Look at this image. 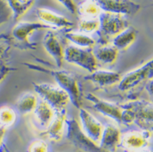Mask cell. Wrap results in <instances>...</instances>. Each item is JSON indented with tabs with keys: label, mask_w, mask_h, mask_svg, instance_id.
I'll use <instances>...</instances> for the list:
<instances>
[{
	"label": "cell",
	"mask_w": 153,
	"mask_h": 152,
	"mask_svg": "<svg viewBox=\"0 0 153 152\" xmlns=\"http://www.w3.org/2000/svg\"><path fill=\"white\" fill-rule=\"evenodd\" d=\"M72 14H76V4L74 0H56Z\"/></svg>",
	"instance_id": "cell-30"
},
{
	"label": "cell",
	"mask_w": 153,
	"mask_h": 152,
	"mask_svg": "<svg viewBox=\"0 0 153 152\" xmlns=\"http://www.w3.org/2000/svg\"><path fill=\"white\" fill-rule=\"evenodd\" d=\"M5 133H6V129L0 126V149L2 148V146H3V142Z\"/></svg>",
	"instance_id": "cell-31"
},
{
	"label": "cell",
	"mask_w": 153,
	"mask_h": 152,
	"mask_svg": "<svg viewBox=\"0 0 153 152\" xmlns=\"http://www.w3.org/2000/svg\"><path fill=\"white\" fill-rule=\"evenodd\" d=\"M138 152H152V151H151V150H149L147 147V148H144V149L140 150V151H138Z\"/></svg>",
	"instance_id": "cell-33"
},
{
	"label": "cell",
	"mask_w": 153,
	"mask_h": 152,
	"mask_svg": "<svg viewBox=\"0 0 153 152\" xmlns=\"http://www.w3.org/2000/svg\"><path fill=\"white\" fill-rule=\"evenodd\" d=\"M24 65L33 70L39 71L42 73H49L57 83L59 88L63 89L68 94L70 102L76 108L81 109L82 106V91L81 89L78 80L76 77V75L74 73L68 72L63 69H48L41 66L36 65H32L30 63H25Z\"/></svg>",
	"instance_id": "cell-1"
},
{
	"label": "cell",
	"mask_w": 153,
	"mask_h": 152,
	"mask_svg": "<svg viewBox=\"0 0 153 152\" xmlns=\"http://www.w3.org/2000/svg\"><path fill=\"white\" fill-rule=\"evenodd\" d=\"M102 10L99 6L96 0H82L76 4V14L80 18L95 19L99 18Z\"/></svg>",
	"instance_id": "cell-21"
},
{
	"label": "cell",
	"mask_w": 153,
	"mask_h": 152,
	"mask_svg": "<svg viewBox=\"0 0 153 152\" xmlns=\"http://www.w3.org/2000/svg\"><path fill=\"white\" fill-rule=\"evenodd\" d=\"M64 59L69 64L76 65L91 73L97 70V61L92 50L82 49L76 46H68L64 50Z\"/></svg>",
	"instance_id": "cell-5"
},
{
	"label": "cell",
	"mask_w": 153,
	"mask_h": 152,
	"mask_svg": "<svg viewBox=\"0 0 153 152\" xmlns=\"http://www.w3.org/2000/svg\"><path fill=\"white\" fill-rule=\"evenodd\" d=\"M65 37L68 41L73 42L76 46L82 49H92L95 46V40L87 34L81 32L68 31L65 33Z\"/></svg>",
	"instance_id": "cell-23"
},
{
	"label": "cell",
	"mask_w": 153,
	"mask_h": 152,
	"mask_svg": "<svg viewBox=\"0 0 153 152\" xmlns=\"http://www.w3.org/2000/svg\"><path fill=\"white\" fill-rule=\"evenodd\" d=\"M55 112L56 111L51 107L42 100L38 102V104L33 111V115L38 125L46 129L53 119Z\"/></svg>",
	"instance_id": "cell-20"
},
{
	"label": "cell",
	"mask_w": 153,
	"mask_h": 152,
	"mask_svg": "<svg viewBox=\"0 0 153 152\" xmlns=\"http://www.w3.org/2000/svg\"><path fill=\"white\" fill-rule=\"evenodd\" d=\"M66 127L68 129V138L76 147L85 152H103L98 144L92 142L83 133L80 124L75 119H67Z\"/></svg>",
	"instance_id": "cell-7"
},
{
	"label": "cell",
	"mask_w": 153,
	"mask_h": 152,
	"mask_svg": "<svg viewBox=\"0 0 153 152\" xmlns=\"http://www.w3.org/2000/svg\"><path fill=\"white\" fill-rule=\"evenodd\" d=\"M36 0H7L15 21L20 20L34 5Z\"/></svg>",
	"instance_id": "cell-22"
},
{
	"label": "cell",
	"mask_w": 153,
	"mask_h": 152,
	"mask_svg": "<svg viewBox=\"0 0 153 152\" xmlns=\"http://www.w3.org/2000/svg\"><path fill=\"white\" fill-rule=\"evenodd\" d=\"M16 112L9 106L0 107V126L9 128L15 124L16 120Z\"/></svg>",
	"instance_id": "cell-25"
},
{
	"label": "cell",
	"mask_w": 153,
	"mask_h": 152,
	"mask_svg": "<svg viewBox=\"0 0 153 152\" xmlns=\"http://www.w3.org/2000/svg\"><path fill=\"white\" fill-rule=\"evenodd\" d=\"M67 111L66 109L56 111L52 120L49 125L45 129L44 134L50 140L54 142H59L63 138L64 132L66 127L67 120Z\"/></svg>",
	"instance_id": "cell-16"
},
{
	"label": "cell",
	"mask_w": 153,
	"mask_h": 152,
	"mask_svg": "<svg viewBox=\"0 0 153 152\" xmlns=\"http://www.w3.org/2000/svg\"><path fill=\"white\" fill-rule=\"evenodd\" d=\"M152 133L148 130H132L121 134L120 146L128 151H139L147 148Z\"/></svg>",
	"instance_id": "cell-10"
},
{
	"label": "cell",
	"mask_w": 153,
	"mask_h": 152,
	"mask_svg": "<svg viewBox=\"0 0 153 152\" xmlns=\"http://www.w3.org/2000/svg\"><path fill=\"white\" fill-rule=\"evenodd\" d=\"M33 85L42 100L47 102L55 111L66 109L70 102L68 94L59 86L49 83H33Z\"/></svg>",
	"instance_id": "cell-4"
},
{
	"label": "cell",
	"mask_w": 153,
	"mask_h": 152,
	"mask_svg": "<svg viewBox=\"0 0 153 152\" xmlns=\"http://www.w3.org/2000/svg\"><path fill=\"white\" fill-rule=\"evenodd\" d=\"M100 28V21L99 18L95 19H84L80 18L78 22V29L79 32L87 34L91 33L97 32Z\"/></svg>",
	"instance_id": "cell-27"
},
{
	"label": "cell",
	"mask_w": 153,
	"mask_h": 152,
	"mask_svg": "<svg viewBox=\"0 0 153 152\" xmlns=\"http://www.w3.org/2000/svg\"><path fill=\"white\" fill-rule=\"evenodd\" d=\"M37 104L38 100L35 94L32 93H25L18 99L16 106L20 114L28 115L33 112Z\"/></svg>",
	"instance_id": "cell-24"
},
{
	"label": "cell",
	"mask_w": 153,
	"mask_h": 152,
	"mask_svg": "<svg viewBox=\"0 0 153 152\" xmlns=\"http://www.w3.org/2000/svg\"><path fill=\"white\" fill-rule=\"evenodd\" d=\"M152 59L138 67L130 71L125 76H121L118 88L121 91H128L141 85L145 81L152 80Z\"/></svg>",
	"instance_id": "cell-6"
},
{
	"label": "cell",
	"mask_w": 153,
	"mask_h": 152,
	"mask_svg": "<svg viewBox=\"0 0 153 152\" xmlns=\"http://www.w3.org/2000/svg\"><path fill=\"white\" fill-rule=\"evenodd\" d=\"M130 108L134 114V123L142 130L151 131L152 129V102L148 101H134L124 104Z\"/></svg>",
	"instance_id": "cell-8"
},
{
	"label": "cell",
	"mask_w": 153,
	"mask_h": 152,
	"mask_svg": "<svg viewBox=\"0 0 153 152\" xmlns=\"http://www.w3.org/2000/svg\"><path fill=\"white\" fill-rule=\"evenodd\" d=\"M100 28L97 32L100 38L101 45L108 44V41L129 26L124 16L102 12L99 16Z\"/></svg>",
	"instance_id": "cell-3"
},
{
	"label": "cell",
	"mask_w": 153,
	"mask_h": 152,
	"mask_svg": "<svg viewBox=\"0 0 153 152\" xmlns=\"http://www.w3.org/2000/svg\"><path fill=\"white\" fill-rule=\"evenodd\" d=\"M28 152H49V146L45 141L38 139L30 143Z\"/></svg>",
	"instance_id": "cell-28"
},
{
	"label": "cell",
	"mask_w": 153,
	"mask_h": 152,
	"mask_svg": "<svg viewBox=\"0 0 153 152\" xmlns=\"http://www.w3.org/2000/svg\"><path fill=\"white\" fill-rule=\"evenodd\" d=\"M137 30L128 26L112 39V45L118 50H126L132 45L137 38Z\"/></svg>",
	"instance_id": "cell-19"
},
{
	"label": "cell",
	"mask_w": 153,
	"mask_h": 152,
	"mask_svg": "<svg viewBox=\"0 0 153 152\" xmlns=\"http://www.w3.org/2000/svg\"><path fill=\"white\" fill-rule=\"evenodd\" d=\"M146 88H147V92L149 93V94H150L151 96L152 95V80H150L149 82H148V83L147 84V86H146Z\"/></svg>",
	"instance_id": "cell-32"
},
{
	"label": "cell",
	"mask_w": 153,
	"mask_h": 152,
	"mask_svg": "<svg viewBox=\"0 0 153 152\" xmlns=\"http://www.w3.org/2000/svg\"><path fill=\"white\" fill-rule=\"evenodd\" d=\"M102 12H109L121 16L136 14L140 9V5L132 0H96Z\"/></svg>",
	"instance_id": "cell-11"
},
{
	"label": "cell",
	"mask_w": 153,
	"mask_h": 152,
	"mask_svg": "<svg viewBox=\"0 0 153 152\" xmlns=\"http://www.w3.org/2000/svg\"><path fill=\"white\" fill-rule=\"evenodd\" d=\"M36 15L38 20L42 23L51 27L52 29H69L74 26V22H72L68 18L59 15L56 12L46 8H38Z\"/></svg>",
	"instance_id": "cell-14"
},
{
	"label": "cell",
	"mask_w": 153,
	"mask_h": 152,
	"mask_svg": "<svg viewBox=\"0 0 153 152\" xmlns=\"http://www.w3.org/2000/svg\"><path fill=\"white\" fill-rule=\"evenodd\" d=\"M42 29L54 30L51 27L42 22H19L12 29L11 33V41L16 47L21 50H35L38 46L30 42V37L35 31Z\"/></svg>",
	"instance_id": "cell-2"
},
{
	"label": "cell",
	"mask_w": 153,
	"mask_h": 152,
	"mask_svg": "<svg viewBox=\"0 0 153 152\" xmlns=\"http://www.w3.org/2000/svg\"><path fill=\"white\" fill-rule=\"evenodd\" d=\"M79 117L81 121L80 126L83 133L92 142L99 145L104 126L91 112L83 108L79 109Z\"/></svg>",
	"instance_id": "cell-9"
},
{
	"label": "cell",
	"mask_w": 153,
	"mask_h": 152,
	"mask_svg": "<svg viewBox=\"0 0 153 152\" xmlns=\"http://www.w3.org/2000/svg\"><path fill=\"white\" fill-rule=\"evenodd\" d=\"M96 61L103 65H113L117 59L119 50L112 44H103L92 50Z\"/></svg>",
	"instance_id": "cell-18"
},
{
	"label": "cell",
	"mask_w": 153,
	"mask_h": 152,
	"mask_svg": "<svg viewBox=\"0 0 153 152\" xmlns=\"http://www.w3.org/2000/svg\"><path fill=\"white\" fill-rule=\"evenodd\" d=\"M8 50L9 47L7 45L0 43V83L12 70L8 64Z\"/></svg>",
	"instance_id": "cell-26"
},
{
	"label": "cell",
	"mask_w": 153,
	"mask_h": 152,
	"mask_svg": "<svg viewBox=\"0 0 153 152\" xmlns=\"http://www.w3.org/2000/svg\"><path fill=\"white\" fill-rule=\"evenodd\" d=\"M11 16H12V11L7 3L3 0H0V25L8 21Z\"/></svg>",
	"instance_id": "cell-29"
},
{
	"label": "cell",
	"mask_w": 153,
	"mask_h": 152,
	"mask_svg": "<svg viewBox=\"0 0 153 152\" xmlns=\"http://www.w3.org/2000/svg\"><path fill=\"white\" fill-rule=\"evenodd\" d=\"M0 152H6V151H4V149H2V148H1V149H0Z\"/></svg>",
	"instance_id": "cell-34"
},
{
	"label": "cell",
	"mask_w": 153,
	"mask_h": 152,
	"mask_svg": "<svg viewBox=\"0 0 153 152\" xmlns=\"http://www.w3.org/2000/svg\"><path fill=\"white\" fill-rule=\"evenodd\" d=\"M121 138L120 129L114 125H108L103 128L99 146L103 152H115L120 146Z\"/></svg>",
	"instance_id": "cell-15"
},
{
	"label": "cell",
	"mask_w": 153,
	"mask_h": 152,
	"mask_svg": "<svg viewBox=\"0 0 153 152\" xmlns=\"http://www.w3.org/2000/svg\"><path fill=\"white\" fill-rule=\"evenodd\" d=\"M85 98L93 103L94 108L100 114L108 117L117 123L122 125V108L121 106H117L115 103L101 99L92 94H87L85 95Z\"/></svg>",
	"instance_id": "cell-12"
},
{
	"label": "cell",
	"mask_w": 153,
	"mask_h": 152,
	"mask_svg": "<svg viewBox=\"0 0 153 152\" xmlns=\"http://www.w3.org/2000/svg\"><path fill=\"white\" fill-rule=\"evenodd\" d=\"M42 46L49 56H51L58 67H61L64 64V48L59 38L52 30H48L42 40Z\"/></svg>",
	"instance_id": "cell-13"
},
{
	"label": "cell",
	"mask_w": 153,
	"mask_h": 152,
	"mask_svg": "<svg viewBox=\"0 0 153 152\" xmlns=\"http://www.w3.org/2000/svg\"><path fill=\"white\" fill-rule=\"evenodd\" d=\"M84 79L100 86H111L120 82L121 75L114 71L95 70L90 75L85 76Z\"/></svg>",
	"instance_id": "cell-17"
}]
</instances>
